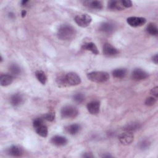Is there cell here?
<instances>
[{
  "mask_svg": "<svg viewBox=\"0 0 158 158\" xmlns=\"http://www.w3.org/2000/svg\"><path fill=\"white\" fill-rule=\"evenodd\" d=\"M28 2V1L27 0H23V1H22L21 2V4H22V6H25Z\"/></svg>",
  "mask_w": 158,
  "mask_h": 158,
  "instance_id": "e575fe53",
  "label": "cell"
},
{
  "mask_svg": "<svg viewBox=\"0 0 158 158\" xmlns=\"http://www.w3.org/2000/svg\"><path fill=\"white\" fill-rule=\"evenodd\" d=\"M82 49H83L85 50L89 51L92 53H93L94 54H96V55L98 54V53H99V51H98V49L96 46L95 45V44L94 43H92V42L85 43L82 46Z\"/></svg>",
  "mask_w": 158,
  "mask_h": 158,
  "instance_id": "ac0fdd59",
  "label": "cell"
},
{
  "mask_svg": "<svg viewBox=\"0 0 158 158\" xmlns=\"http://www.w3.org/2000/svg\"><path fill=\"white\" fill-rule=\"evenodd\" d=\"M108 8L112 10H122L124 7L121 2L118 1H110L108 2Z\"/></svg>",
  "mask_w": 158,
  "mask_h": 158,
  "instance_id": "e0dca14e",
  "label": "cell"
},
{
  "mask_svg": "<svg viewBox=\"0 0 158 158\" xmlns=\"http://www.w3.org/2000/svg\"><path fill=\"white\" fill-rule=\"evenodd\" d=\"M9 71L14 75H18L21 73V69L17 64H11L9 67Z\"/></svg>",
  "mask_w": 158,
  "mask_h": 158,
  "instance_id": "d4e9b609",
  "label": "cell"
},
{
  "mask_svg": "<svg viewBox=\"0 0 158 158\" xmlns=\"http://www.w3.org/2000/svg\"><path fill=\"white\" fill-rule=\"evenodd\" d=\"M134 139L133 133L125 131L121 133L118 136V140L121 144L123 145H128L131 144Z\"/></svg>",
  "mask_w": 158,
  "mask_h": 158,
  "instance_id": "ba28073f",
  "label": "cell"
},
{
  "mask_svg": "<svg viewBox=\"0 0 158 158\" xmlns=\"http://www.w3.org/2000/svg\"><path fill=\"white\" fill-rule=\"evenodd\" d=\"M127 74V70L125 69H117L112 72V75L115 78H122L125 77Z\"/></svg>",
  "mask_w": 158,
  "mask_h": 158,
  "instance_id": "cb8c5ba5",
  "label": "cell"
},
{
  "mask_svg": "<svg viewBox=\"0 0 158 158\" xmlns=\"http://www.w3.org/2000/svg\"><path fill=\"white\" fill-rule=\"evenodd\" d=\"M57 82L62 86H76L81 83V78L77 73L69 72L65 75L59 77L57 79Z\"/></svg>",
  "mask_w": 158,
  "mask_h": 158,
  "instance_id": "6da1fadb",
  "label": "cell"
},
{
  "mask_svg": "<svg viewBox=\"0 0 158 158\" xmlns=\"http://www.w3.org/2000/svg\"><path fill=\"white\" fill-rule=\"evenodd\" d=\"M60 114L64 118H74L78 115V110L75 107L67 105L62 108Z\"/></svg>",
  "mask_w": 158,
  "mask_h": 158,
  "instance_id": "277c9868",
  "label": "cell"
},
{
  "mask_svg": "<svg viewBox=\"0 0 158 158\" xmlns=\"http://www.w3.org/2000/svg\"><path fill=\"white\" fill-rule=\"evenodd\" d=\"M23 101V96L20 93H16L11 96L10 98V102L13 106H18L20 105Z\"/></svg>",
  "mask_w": 158,
  "mask_h": 158,
  "instance_id": "9a60e30c",
  "label": "cell"
},
{
  "mask_svg": "<svg viewBox=\"0 0 158 158\" xmlns=\"http://www.w3.org/2000/svg\"><path fill=\"white\" fill-rule=\"evenodd\" d=\"M73 100L77 103H81L85 100V96L82 93H77L73 96Z\"/></svg>",
  "mask_w": 158,
  "mask_h": 158,
  "instance_id": "484cf974",
  "label": "cell"
},
{
  "mask_svg": "<svg viewBox=\"0 0 158 158\" xmlns=\"http://www.w3.org/2000/svg\"><path fill=\"white\" fill-rule=\"evenodd\" d=\"M88 112L93 115L99 113L100 109V102L98 101H93L88 103L86 106Z\"/></svg>",
  "mask_w": 158,
  "mask_h": 158,
  "instance_id": "30bf717a",
  "label": "cell"
},
{
  "mask_svg": "<svg viewBox=\"0 0 158 158\" xmlns=\"http://www.w3.org/2000/svg\"><path fill=\"white\" fill-rule=\"evenodd\" d=\"M76 23L81 27H88L92 21V18L90 15L86 14L78 15L75 17Z\"/></svg>",
  "mask_w": 158,
  "mask_h": 158,
  "instance_id": "5b68a950",
  "label": "cell"
},
{
  "mask_svg": "<svg viewBox=\"0 0 158 158\" xmlns=\"http://www.w3.org/2000/svg\"><path fill=\"white\" fill-rule=\"evenodd\" d=\"M151 94H152L155 98H157L158 96V87L155 86L151 91Z\"/></svg>",
  "mask_w": 158,
  "mask_h": 158,
  "instance_id": "4dcf8cb0",
  "label": "cell"
},
{
  "mask_svg": "<svg viewBox=\"0 0 158 158\" xmlns=\"http://www.w3.org/2000/svg\"><path fill=\"white\" fill-rule=\"evenodd\" d=\"M76 35V30L70 24H63L60 25L57 30L58 38L64 41L73 40Z\"/></svg>",
  "mask_w": 158,
  "mask_h": 158,
  "instance_id": "7a4b0ae2",
  "label": "cell"
},
{
  "mask_svg": "<svg viewBox=\"0 0 158 158\" xmlns=\"http://www.w3.org/2000/svg\"><path fill=\"white\" fill-rule=\"evenodd\" d=\"M82 157H86V158H90V157H93L94 156H93V155L92 154V153H91V152H85V153L83 154Z\"/></svg>",
  "mask_w": 158,
  "mask_h": 158,
  "instance_id": "1f68e13d",
  "label": "cell"
},
{
  "mask_svg": "<svg viewBox=\"0 0 158 158\" xmlns=\"http://www.w3.org/2000/svg\"><path fill=\"white\" fill-rule=\"evenodd\" d=\"M150 145V143L148 140L147 139H144V140H143L140 144H139V148L141 149H146L149 148Z\"/></svg>",
  "mask_w": 158,
  "mask_h": 158,
  "instance_id": "f1b7e54d",
  "label": "cell"
},
{
  "mask_svg": "<svg viewBox=\"0 0 158 158\" xmlns=\"http://www.w3.org/2000/svg\"><path fill=\"white\" fill-rule=\"evenodd\" d=\"M35 76L37 80L43 85H45L47 81V77L44 73V72L41 70H37L35 72Z\"/></svg>",
  "mask_w": 158,
  "mask_h": 158,
  "instance_id": "7402d4cb",
  "label": "cell"
},
{
  "mask_svg": "<svg viewBox=\"0 0 158 158\" xmlns=\"http://www.w3.org/2000/svg\"><path fill=\"white\" fill-rule=\"evenodd\" d=\"M86 5L93 9H97L99 10L102 9L103 5L102 3L99 1H88L86 2Z\"/></svg>",
  "mask_w": 158,
  "mask_h": 158,
  "instance_id": "ffe728a7",
  "label": "cell"
},
{
  "mask_svg": "<svg viewBox=\"0 0 158 158\" xmlns=\"http://www.w3.org/2000/svg\"><path fill=\"white\" fill-rule=\"evenodd\" d=\"M148 77V73L141 69H135L131 73V78L136 81L142 80Z\"/></svg>",
  "mask_w": 158,
  "mask_h": 158,
  "instance_id": "9c48e42d",
  "label": "cell"
},
{
  "mask_svg": "<svg viewBox=\"0 0 158 158\" xmlns=\"http://www.w3.org/2000/svg\"><path fill=\"white\" fill-rule=\"evenodd\" d=\"M26 14H27V12H26V10H23L22 11V17H24L25 15H26Z\"/></svg>",
  "mask_w": 158,
  "mask_h": 158,
  "instance_id": "836d02e7",
  "label": "cell"
},
{
  "mask_svg": "<svg viewBox=\"0 0 158 158\" xmlns=\"http://www.w3.org/2000/svg\"><path fill=\"white\" fill-rule=\"evenodd\" d=\"M87 78L89 80L96 83H104L109 78L108 73L102 71L91 72L87 74Z\"/></svg>",
  "mask_w": 158,
  "mask_h": 158,
  "instance_id": "3957f363",
  "label": "cell"
},
{
  "mask_svg": "<svg viewBox=\"0 0 158 158\" xmlns=\"http://www.w3.org/2000/svg\"><path fill=\"white\" fill-rule=\"evenodd\" d=\"M68 141L65 137L56 135L51 138V143L57 146H62L67 143Z\"/></svg>",
  "mask_w": 158,
  "mask_h": 158,
  "instance_id": "5bb4252c",
  "label": "cell"
},
{
  "mask_svg": "<svg viewBox=\"0 0 158 158\" xmlns=\"http://www.w3.org/2000/svg\"><path fill=\"white\" fill-rule=\"evenodd\" d=\"M121 2L123 7H130L132 6V2L130 0H123L121 1Z\"/></svg>",
  "mask_w": 158,
  "mask_h": 158,
  "instance_id": "f546056e",
  "label": "cell"
},
{
  "mask_svg": "<svg viewBox=\"0 0 158 158\" xmlns=\"http://www.w3.org/2000/svg\"><path fill=\"white\" fill-rule=\"evenodd\" d=\"M36 133L41 137H46L48 133V130L46 125L43 124V122H37L33 124Z\"/></svg>",
  "mask_w": 158,
  "mask_h": 158,
  "instance_id": "52a82bcc",
  "label": "cell"
},
{
  "mask_svg": "<svg viewBox=\"0 0 158 158\" xmlns=\"http://www.w3.org/2000/svg\"><path fill=\"white\" fill-rule=\"evenodd\" d=\"M152 61L156 64H157V62H158V56H157V54H156L155 56H154L152 57Z\"/></svg>",
  "mask_w": 158,
  "mask_h": 158,
  "instance_id": "d6a6232c",
  "label": "cell"
},
{
  "mask_svg": "<svg viewBox=\"0 0 158 158\" xmlns=\"http://www.w3.org/2000/svg\"><path fill=\"white\" fill-rule=\"evenodd\" d=\"M99 30L105 33L110 34L114 31L115 25L111 22H103L100 25Z\"/></svg>",
  "mask_w": 158,
  "mask_h": 158,
  "instance_id": "4fadbf2b",
  "label": "cell"
},
{
  "mask_svg": "<svg viewBox=\"0 0 158 158\" xmlns=\"http://www.w3.org/2000/svg\"><path fill=\"white\" fill-rule=\"evenodd\" d=\"M147 32L152 36H157L158 34V30L156 25L153 23H150L146 27Z\"/></svg>",
  "mask_w": 158,
  "mask_h": 158,
  "instance_id": "44dd1931",
  "label": "cell"
},
{
  "mask_svg": "<svg viewBox=\"0 0 158 158\" xmlns=\"http://www.w3.org/2000/svg\"><path fill=\"white\" fill-rule=\"evenodd\" d=\"M156 102V98L150 96L146 99L145 104L148 106H152Z\"/></svg>",
  "mask_w": 158,
  "mask_h": 158,
  "instance_id": "4316f807",
  "label": "cell"
},
{
  "mask_svg": "<svg viewBox=\"0 0 158 158\" xmlns=\"http://www.w3.org/2000/svg\"><path fill=\"white\" fill-rule=\"evenodd\" d=\"M55 118V114L54 112H49L44 114L43 117V118L48 121H53Z\"/></svg>",
  "mask_w": 158,
  "mask_h": 158,
  "instance_id": "83f0119b",
  "label": "cell"
},
{
  "mask_svg": "<svg viewBox=\"0 0 158 158\" xmlns=\"http://www.w3.org/2000/svg\"><path fill=\"white\" fill-rule=\"evenodd\" d=\"M67 131L72 135H74L75 134H77L80 130V126L78 124H72L70 125L69 126H68L66 128Z\"/></svg>",
  "mask_w": 158,
  "mask_h": 158,
  "instance_id": "603a6c76",
  "label": "cell"
},
{
  "mask_svg": "<svg viewBox=\"0 0 158 158\" xmlns=\"http://www.w3.org/2000/svg\"><path fill=\"white\" fill-rule=\"evenodd\" d=\"M140 128V125L138 123H129L127 125H125L123 130L125 131H127V132H131L133 133L135 131H136L137 130H138Z\"/></svg>",
  "mask_w": 158,
  "mask_h": 158,
  "instance_id": "d6986e66",
  "label": "cell"
},
{
  "mask_svg": "<svg viewBox=\"0 0 158 158\" xmlns=\"http://www.w3.org/2000/svg\"><path fill=\"white\" fill-rule=\"evenodd\" d=\"M103 53L107 56H114L118 53V51L109 43H105L103 46Z\"/></svg>",
  "mask_w": 158,
  "mask_h": 158,
  "instance_id": "8fae6325",
  "label": "cell"
},
{
  "mask_svg": "<svg viewBox=\"0 0 158 158\" xmlns=\"http://www.w3.org/2000/svg\"><path fill=\"white\" fill-rule=\"evenodd\" d=\"M7 152L14 157H20L23 154V151L20 146L13 145L7 149Z\"/></svg>",
  "mask_w": 158,
  "mask_h": 158,
  "instance_id": "7c38bea8",
  "label": "cell"
},
{
  "mask_svg": "<svg viewBox=\"0 0 158 158\" xmlns=\"http://www.w3.org/2000/svg\"><path fill=\"white\" fill-rule=\"evenodd\" d=\"M14 80V77L12 75L4 74L1 75L0 77V83L2 86H6L10 85Z\"/></svg>",
  "mask_w": 158,
  "mask_h": 158,
  "instance_id": "2e32d148",
  "label": "cell"
},
{
  "mask_svg": "<svg viewBox=\"0 0 158 158\" xmlns=\"http://www.w3.org/2000/svg\"><path fill=\"white\" fill-rule=\"evenodd\" d=\"M127 22L128 24L133 27H141L145 24L146 20L145 18L140 17H130L127 18Z\"/></svg>",
  "mask_w": 158,
  "mask_h": 158,
  "instance_id": "8992f818",
  "label": "cell"
}]
</instances>
